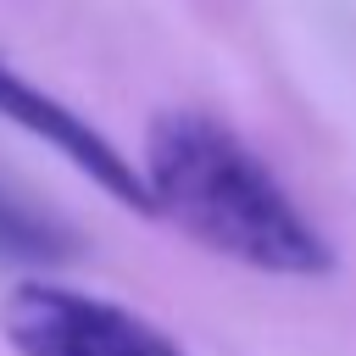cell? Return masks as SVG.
Here are the masks:
<instances>
[{
    "label": "cell",
    "mask_w": 356,
    "mask_h": 356,
    "mask_svg": "<svg viewBox=\"0 0 356 356\" xmlns=\"http://www.w3.org/2000/svg\"><path fill=\"white\" fill-rule=\"evenodd\" d=\"M139 178L150 195V217L178 222L189 239L250 273H334V245L295 206L278 172L206 111H161L145 134Z\"/></svg>",
    "instance_id": "cell-1"
},
{
    "label": "cell",
    "mask_w": 356,
    "mask_h": 356,
    "mask_svg": "<svg viewBox=\"0 0 356 356\" xmlns=\"http://www.w3.org/2000/svg\"><path fill=\"white\" fill-rule=\"evenodd\" d=\"M0 256H11V261H67L72 234L44 206H33V200H22L17 189L0 184Z\"/></svg>",
    "instance_id": "cell-4"
},
{
    "label": "cell",
    "mask_w": 356,
    "mask_h": 356,
    "mask_svg": "<svg viewBox=\"0 0 356 356\" xmlns=\"http://www.w3.org/2000/svg\"><path fill=\"white\" fill-rule=\"evenodd\" d=\"M0 339L17 356H189L134 306L50 278H22L0 295Z\"/></svg>",
    "instance_id": "cell-2"
},
{
    "label": "cell",
    "mask_w": 356,
    "mask_h": 356,
    "mask_svg": "<svg viewBox=\"0 0 356 356\" xmlns=\"http://www.w3.org/2000/svg\"><path fill=\"white\" fill-rule=\"evenodd\" d=\"M0 117L17 122L22 134L44 139L56 156H67V161H72L89 184H100L117 206H134V211L150 217V195H145V178H139L134 156H122L89 117H78L72 106H61L56 95H44V89L28 83L22 72H11L6 61H0Z\"/></svg>",
    "instance_id": "cell-3"
}]
</instances>
